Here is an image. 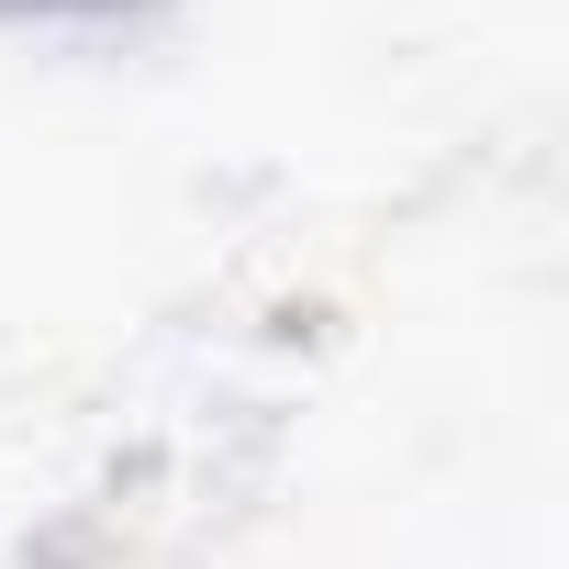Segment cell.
I'll use <instances>...</instances> for the list:
<instances>
[]
</instances>
